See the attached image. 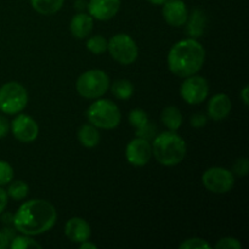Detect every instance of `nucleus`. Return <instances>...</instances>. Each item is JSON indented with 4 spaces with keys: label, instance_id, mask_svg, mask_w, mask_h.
I'll use <instances>...</instances> for the list:
<instances>
[{
    "label": "nucleus",
    "instance_id": "f03ea898",
    "mask_svg": "<svg viewBox=\"0 0 249 249\" xmlns=\"http://www.w3.org/2000/svg\"><path fill=\"white\" fill-rule=\"evenodd\" d=\"M206 58L203 46L196 39L178 41L169 51L168 67L173 74L181 78L194 75L202 68Z\"/></svg>",
    "mask_w": 249,
    "mask_h": 249
},
{
    "label": "nucleus",
    "instance_id": "7c9ffc66",
    "mask_svg": "<svg viewBox=\"0 0 249 249\" xmlns=\"http://www.w3.org/2000/svg\"><path fill=\"white\" fill-rule=\"evenodd\" d=\"M190 124L194 128H202V126H204L207 124V116H204L203 113H195L190 118Z\"/></svg>",
    "mask_w": 249,
    "mask_h": 249
},
{
    "label": "nucleus",
    "instance_id": "c9c22d12",
    "mask_svg": "<svg viewBox=\"0 0 249 249\" xmlns=\"http://www.w3.org/2000/svg\"><path fill=\"white\" fill-rule=\"evenodd\" d=\"M97 246L94 245V243L91 242H88V241H84V242H82V245H80V249H96Z\"/></svg>",
    "mask_w": 249,
    "mask_h": 249
},
{
    "label": "nucleus",
    "instance_id": "9b49d317",
    "mask_svg": "<svg viewBox=\"0 0 249 249\" xmlns=\"http://www.w3.org/2000/svg\"><path fill=\"white\" fill-rule=\"evenodd\" d=\"M125 156L130 164L135 167H142L150 162L151 156H152V146L150 141L138 138L128 143Z\"/></svg>",
    "mask_w": 249,
    "mask_h": 249
},
{
    "label": "nucleus",
    "instance_id": "f3484780",
    "mask_svg": "<svg viewBox=\"0 0 249 249\" xmlns=\"http://www.w3.org/2000/svg\"><path fill=\"white\" fill-rule=\"evenodd\" d=\"M92 17L87 14H78L71 21V32L75 38L83 39L92 31Z\"/></svg>",
    "mask_w": 249,
    "mask_h": 249
},
{
    "label": "nucleus",
    "instance_id": "0eeeda50",
    "mask_svg": "<svg viewBox=\"0 0 249 249\" xmlns=\"http://www.w3.org/2000/svg\"><path fill=\"white\" fill-rule=\"evenodd\" d=\"M109 53L117 62L122 65H130L138 58V46L128 34H117L109 39L107 44Z\"/></svg>",
    "mask_w": 249,
    "mask_h": 249
},
{
    "label": "nucleus",
    "instance_id": "dca6fc26",
    "mask_svg": "<svg viewBox=\"0 0 249 249\" xmlns=\"http://www.w3.org/2000/svg\"><path fill=\"white\" fill-rule=\"evenodd\" d=\"M186 33L187 36H191L192 39L199 38L203 36L204 29L207 24V16L203 10L196 9L192 11L191 16L187 17L186 21Z\"/></svg>",
    "mask_w": 249,
    "mask_h": 249
},
{
    "label": "nucleus",
    "instance_id": "c85d7f7f",
    "mask_svg": "<svg viewBox=\"0 0 249 249\" xmlns=\"http://www.w3.org/2000/svg\"><path fill=\"white\" fill-rule=\"evenodd\" d=\"M216 249H241L242 245L240 243V241H237L233 237H225L221 238L218 243L215 245Z\"/></svg>",
    "mask_w": 249,
    "mask_h": 249
},
{
    "label": "nucleus",
    "instance_id": "2eb2a0df",
    "mask_svg": "<svg viewBox=\"0 0 249 249\" xmlns=\"http://www.w3.org/2000/svg\"><path fill=\"white\" fill-rule=\"evenodd\" d=\"M231 100L226 94H216L208 104V114L214 121H221L230 114Z\"/></svg>",
    "mask_w": 249,
    "mask_h": 249
},
{
    "label": "nucleus",
    "instance_id": "aec40b11",
    "mask_svg": "<svg viewBox=\"0 0 249 249\" xmlns=\"http://www.w3.org/2000/svg\"><path fill=\"white\" fill-rule=\"evenodd\" d=\"M65 0H31V4L36 12L41 15H53L62 7Z\"/></svg>",
    "mask_w": 249,
    "mask_h": 249
},
{
    "label": "nucleus",
    "instance_id": "6e6552de",
    "mask_svg": "<svg viewBox=\"0 0 249 249\" xmlns=\"http://www.w3.org/2000/svg\"><path fill=\"white\" fill-rule=\"evenodd\" d=\"M202 180H203L204 186L214 194H226L232 189L235 184V178L232 173L220 167L207 169Z\"/></svg>",
    "mask_w": 249,
    "mask_h": 249
},
{
    "label": "nucleus",
    "instance_id": "39448f33",
    "mask_svg": "<svg viewBox=\"0 0 249 249\" xmlns=\"http://www.w3.org/2000/svg\"><path fill=\"white\" fill-rule=\"evenodd\" d=\"M109 88V78L104 71L90 70L77 80V90L85 99H99Z\"/></svg>",
    "mask_w": 249,
    "mask_h": 249
},
{
    "label": "nucleus",
    "instance_id": "423d86ee",
    "mask_svg": "<svg viewBox=\"0 0 249 249\" xmlns=\"http://www.w3.org/2000/svg\"><path fill=\"white\" fill-rule=\"evenodd\" d=\"M28 102V95L23 85L10 82L0 88V111L7 114H16L23 111Z\"/></svg>",
    "mask_w": 249,
    "mask_h": 249
},
{
    "label": "nucleus",
    "instance_id": "b1692460",
    "mask_svg": "<svg viewBox=\"0 0 249 249\" xmlns=\"http://www.w3.org/2000/svg\"><path fill=\"white\" fill-rule=\"evenodd\" d=\"M10 247L12 249H29V248H38L40 249L41 246L39 243H36V241L32 240V238L24 236H18V237L12 238V242L10 245Z\"/></svg>",
    "mask_w": 249,
    "mask_h": 249
},
{
    "label": "nucleus",
    "instance_id": "6ab92c4d",
    "mask_svg": "<svg viewBox=\"0 0 249 249\" xmlns=\"http://www.w3.org/2000/svg\"><path fill=\"white\" fill-rule=\"evenodd\" d=\"M160 119L164 123V125L172 131L178 130L182 124V114L180 109L175 106L165 107L162 112Z\"/></svg>",
    "mask_w": 249,
    "mask_h": 249
},
{
    "label": "nucleus",
    "instance_id": "f704fd0d",
    "mask_svg": "<svg viewBox=\"0 0 249 249\" xmlns=\"http://www.w3.org/2000/svg\"><path fill=\"white\" fill-rule=\"evenodd\" d=\"M248 90H249V88H248V85H246L245 88H243V90H242V92H241V97H242V100H243V104L246 105V106H248Z\"/></svg>",
    "mask_w": 249,
    "mask_h": 249
},
{
    "label": "nucleus",
    "instance_id": "7ed1b4c3",
    "mask_svg": "<svg viewBox=\"0 0 249 249\" xmlns=\"http://www.w3.org/2000/svg\"><path fill=\"white\" fill-rule=\"evenodd\" d=\"M152 153L160 164L172 167L182 162L186 156V143L174 131H164L153 139Z\"/></svg>",
    "mask_w": 249,
    "mask_h": 249
},
{
    "label": "nucleus",
    "instance_id": "2f4dec72",
    "mask_svg": "<svg viewBox=\"0 0 249 249\" xmlns=\"http://www.w3.org/2000/svg\"><path fill=\"white\" fill-rule=\"evenodd\" d=\"M9 121H7L5 117L0 116V139H2L4 136L7 135V133H9Z\"/></svg>",
    "mask_w": 249,
    "mask_h": 249
},
{
    "label": "nucleus",
    "instance_id": "4468645a",
    "mask_svg": "<svg viewBox=\"0 0 249 249\" xmlns=\"http://www.w3.org/2000/svg\"><path fill=\"white\" fill-rule=\"evenodd\" d=\"M65 233L72 242L82 243L89 240L91 235V229L84 219L72 218L66 224Z\"/></svg>",
    "mask_w": 249,
    "mask_h": 249
},
{
    "label": "nucleus",
    "instance_id": "5701e85b",
    "mask_svg": "<svg viewBox=\"0 0 249 249\" xmlns=\"http://www.w3.org/2000/svg\"><path fill=\"white\" fill-rule=\"evenodd\" d=\"M107 40L101 36H94L87 41V48L90 53H95V55H100V53H105L107 50Z\"/></svg>",
    "mask_w": 249,
    "mask_h": 249
},
{
    "label": "nucleus",
    "instance_id": "473e14b6",
    "mask_svg": "<svg viewBox=\"0 0 249 249\" xmlns=\"http://www.w3.org/2000/svg\"><path fill=\"white\" fill-rule=\"evenodd\" d=\"M6 204H7V194L5 190H2L1 187H0V214L5 211Z\"/></svg>",
    "mask_w": 249,
    "mask_h": 249
},
{
    "label": "nucleus",
    "instance_id": "58836bf2",
    "mask_svg": "<svg viewBox=\"0 0 249 249\" xmlns=\"http://www.w3.org/2000/svg\"><path fill=\"white\" fill-rule=\"evenodd\" d=\"M151 4H155V5H163L164 2H167L168 0H148Z\"/></svg>",
    "mask_w": 249,
    "mask_h": 249
},
{
    "label": "nucleus",
    "instance_id": "ddd939ff",
    "mask_svg": "<svg viewBox=\"0 0 249 249\" xmlns=\"http://www.w3.org/2000/svg\"><path fill=\"white\" fill-rule=\"evenodd\" d=\"M121 6V0H90L88 4L90 16L99 21L113 18Z\"/></svg>",
    "mask_w": 249,
    "mask_h": 249
},
{
    "label": "nucleus",
    "instance_id": "f257e3e1",
    "mask_svg": "<svg viewBox=\"0 0 249 249\" xmlns=\"http://www.w3.org/2000/svg\"><path fill=\"white\" fill-rule=\"evenodd\" d=\"M56 220L57 213L53 204L44 199H32L19 207L12 224L23 235L36 236L50 230Z\"/></svg>",
    "mask_w": 249,
    "mask_h": 249
},
{
    "label": "nucleus",
    "instance_id": "a211bd4d",
    "mask_svg": "<svg viewBox=\"0 0 249 249\" xmlns=\"http://www.w3.org/2000/svg\"><path fill=\"white\" fill-rule=\"evenodd\" d=\"M78 139L84 147L91 148L100 142V133L92 124H84L78 131Z\"/></svg>",
    "mask_w": 249,
    "mask_h": 249
},
{
    "label": "nucleus",
    "instance_id": "393cba45",
    "mask_svg": "<svg viewBox=\"0 0 249 249\" xmlns=\"http://www.w3.org/2000/svg\"><path fill=\"white\" fill-rule=\"evenodd\" d=\"M129 122L133 126H135L136 129L142 128L145 124L148 123V117L146 114L145 111L140 108L133 109V111L129 113Z\"/></svg>",
    "mask_w": 249,
    "mask_h": 249
},
{
    "label": "nucleus",
    "instance_id": "e433bc0d",
    "mask_svg": "<svg viewBox=\"0 0 249 249\" xmlns=\"http://www.w3.org/2000/svg\"><path fill=\"white\" fill-rule=\"evenodd\" d=\"M12 221H14V216H12L10 213L2 215V223L4 224H10V223H12Z\"/></svg>",
    "mask_w": 249,
    "mask_h": 249
},
{
    "label": "nucleus",
    "instance_id": "f8f14e48",
    "mask_svg": "<svg viewBox=\"0 0 249 249\" xmlns=\"http://www.w3.org/2000/svg\"><path fill=\"white\" fill-rule=\"evenodd\" d=\"M163 5V17L168 24L173 27H181L186 23L189 11L182 0H168Z\"/></svg>",
    "mask_w": 249,
    "mask_h": 249
},
{
    "label": "nucleus",
    "instance_id": "a878e982",
    "mask_svg": "<svg viewBox=\"0 0 249 249\" xmlns=\"http://www.w3.org/2000/svg\"><path fill=\"white\" fill-rule=\"evenodd\" d=\"M156 133H157V126L153 123H151L150 121H148V123L145 124L142 128L136 129V136L141 139H145V140L147 141L155 139Z\"/></svg>",
    "mask_w": 249,
    "mask_h": 249
},
{
    "label": "nucleus",
    "instance_id": "bb28decb",
    "mask_svg": "<svg viewBox=\"0 0 249 249\" xmlns=\"http://www.w3.org/2000/svg\"><path fill=\"white\" fill-rule=\"evenodd\" d=\"M14 178L12 167L5 160H0V186L9 184Z\"/></svg>",
    "mask_w": 249,
    "mask_h": 249
},
{
    "label": "nucleus",
    "instance_id": "cd10ccee",
    "mask_svg": "<svg viewBox=\"0 0 249 249\" xmlns=\"http://www.w3.org/2000/svg\"><path fill=\"white\" fill-rule=\"evenodd\" d=\"M180 248L182 249H208L211 248V245H209L207 241L202 240V238H189V240L185 241L184 243L180 245Z\"/></svg>",
    "mask_w": 249,
    "mask_h": 249
},
{
    "label": "nucleus",
    "instance_id": "c756f323",
    "mask_svg": "<svg viewBox=\"0 0 249 249\" xmlns=\"http://www.w3.org/2000/svg\"><path fill=\"white\" fill-rule=\"evenodd\" d=\"M249 170V162L247 158H241V160H237L233 164V172H235L236 175L238 177H245V175L248 174Z\"/></svg>",
    "mask_w": 249,
    "mask_h": 249
},
{
    "label": "nucleus",
    "instance_id": "20e7f679",
    "mask_svg": "<svg viewBox=\"0 0 249 249\" xmlns=\"http://www.w3.org/2000/svg\"><path fill=\"white\" fill-rule=\"evenodd\" d=\"M87 118L96 128L109 129L116 128L121 122V112L118 106L111 100H97L90 105L87 111Z\"/></svg>",
    "mask_w": 249,
    "mask_h": 249
},
{
    "label": "nucleus",
    "instance_id": "1a4fd4ad",
    "mask_svg": "<svg viewBox=\"0 0 249 249\" xmlns=\"http://www.w3.org/2000/svg\"><path fill=\"white\" fill-rule=\"evenodd\" d=\"M181 96L187 104L197 105L208 96L209 87L207 80L199 75H190L181 85Z\"/></svg>",
    "mask_w": 249,
    "mask_h": 249
},
{
    "label": "nucleus",
    "instance_id": "72a5a7b5",
    "mask_svg": "<svg viewBox=\"0 0 249 249\" xmlns=\"http://www.w3.org/2000/svg\"><path fill=\"white\" fill-rule=\"evenodd\" d=\"M9 240L6 233L4 231H0V249H5L9 247Z\"/></svg>",
    "mask_w": 249,
    "mask_h": 249
},
{
    "label": "nucleus",
    "instance_id": "4be33fe9",
    "mask_svg": "<svg viewBox=\"0 0 249 249\" xmlns=\"http://www.w3.org/2000/svg\"><path fill=\"white\" fill-rule=\"evenodd\" d=\"M6 194L7 196L11 197L12 199L21 201V199L26 198L27 195H28V185H27L26 182L21 181V180H16V181H14L10 185Z\"/></svg>",
    "mask_w": 249,
    "mask_h": 249
},
{
    "label": "nucleus",
    "instance_id": "9d476101",
    "mask_svg": "<svg viewBox=\"0 0 249 249\" xmlns=\"http://www.w3.org/2000/svg\"><path fill=\"white\" fill-rule=\"evenodd\" d=\"M15 138L21 142H32L38 138L39 128L36 122L27 114H18L11 123Z\"/></svg>",
    "mask_w": 249,
    "mask_h": 249
},
{
    "label": "nucleus",
    "instance_id": "4c0bfd02",
    "mask_svg": "<svg viewBox=\"0 0 249 249\" xmlns=\"http://www.w3.org/2000/svg\"><path fill=\"white\" fill-rule=\"evenodd\" d=\"M87 6L88 5L84 0H77V1H75V7H77L78 10H83V9H85Z\"/></svg>",
    "mask_w": 249,
    "mask_h": 249
},
{
    "label": "nucleus",
    "instance_id": "412c9836",
    "mask_svg": "<svg viewBox=\"0 0 249 249\" xmlns=\"http://www.w3.org/2000/svg\"><path fill=\"white\" fill-rule=\"evenodd\" d=\"M112 92H113V95L117 99L128 100L133 96L134 87L131 84V82H129L128 79H119L113 83Z\"/></svg>",
    "mask_w": 249,
    "mask_h": 249
}]
</instances>
